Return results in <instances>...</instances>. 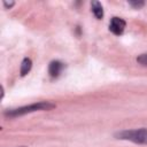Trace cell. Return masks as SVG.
I'll list each match as a JSON object with an SVG mask.
<instances>
[{
  "label": "cell",
  "mask_w": 147,
  "mask_h": 147,
  "mask_svg": "<svg viewBox=\"0 0 147 147\" xmlns=\"http://www.w3.org/2000/svg\"><path fill=\"white\" fill-rule=\"evenodd\" d=\"M54 107H55V105H53L48 101H41V102H37V103H32L29 106H24V107L8 110L5 113V115L8 117H17V116H22V115L30 114V113L38 111V110H49V109H53Z\"/></svg>",
  "instance_id": "1"
},
{
  "label": "cell",
  "mask_w": 147,
  "mask_h": 147,
  "mask_svg": "<svg viewBox=\"0 0 147 147\" xmlns=\"http://www.w3.org/2000/svg\"><path fill=\"white\" fill-rule=\"evenodd\" d=\"M115 137L121 140H129L136 144L147 145V129L123 130V131L115 133Z\"/></svg>",
  "instance_id": "2"
},
{
  "label": "cell",
  "mask_w": 147,
  "mask_h": 147,
  "mask_svg": "<svg viewBox=\"0 0 147 147\" xmlns=\"http://www.w3.org/2000/svg\"><path fill=\"white\" fill-rule=\"evenodd\" d=\"M125 25H126V23H125L124 20H122L119 17H113L111 21H110V24H109V30L114 34L119 36V34L123 33V31L125 29Z\"/></svg>",
  "instance_id": "3"
},
{
  "label": "cell",
  "mask_w": 147,
  "mask_h": 147,
  "mask_svg": "<svg viewBox=\"0 0 147 147\" xmlns=\"http://www.w3.org/2000/svg\"><path fill=\"white\" fill-rule=\"evenodd\" d=\"M64 69V64L60 61H52L48 67V72L52 77H59L62 70Z\"/></svg>",
  "instance_id": "4"
},
{
  "label": "cell",
  "mask_w": 147,
  "mask_h": 147,
  "mask_svg": "<svg viewBox=\"0 0 147 147\" xmlns=\"http://www.w3.org/2000/svg\"><path fill=\"white\" fill-rule=\"evenodd\" d=\"M92 11L94 14V16L98 20H101L103 17V9H102V5L99 1H93L92 2Z\"/></svg>",
  "instance_id": "5"
},
{
  "label": "cell",
  "mask_w": 147,
  "mask_h": 147,
  "mask_svg": "<svg viewBox=\"0 0 147 147\" xmlns=\"http://www.w3.org/2000/svg\"><path fill=\"white\" fill-rule=\"evenodd\" d=\"M31 68H32V61L29 57H25L21 64V76H25L31 70Z\"/></svg>",
  "instance_id": "6"
},
{
  "label": "cell",
  "mask_w": 147,
  "mask_h": 147,
  "mask_svg": "<svg viewBox=\"0 0 147 147\" xmlns=\"http://www.w3.org/2000/svg\"><path fill=\"white\" fill-rule=\"evenodd\" d=\"M137 61H138V63H140L141 65H147V53L139 55V56L137 57Z\"/></svg>",
  "instance_id": "7"
},
{
  "label": "cell",
  "mask_w": 147,
  "mask_h": 147,
  "mask_svg": "<svg viewBox=\"0 0 147 147\" xmlns=\"http://www.w3.org/2000/svg\"><path fill=\"white\" fill-rule=\"evenodd\" d=\"M129 3H130L132 7H134V8H141V7L145 5L144 1H130Z\"/></svg>",
  "instance_id": "8"
},
{
  "label": "cell",
  "mask_w": 147,
  "mask_h": 147,
  "mask_svg": "<svg viewBox=\"0 0 147 147\" xmlns=\"http://www.w3.org/2000/svg\"><path fill=\"white\" fill-rule=\"evenodd\" d=\"M3 5L7 7V8H10V7H13L14 6V2L11 1V2H7V1H3Z\"/></svg>",
  "instance_id": "9"
},
{
  "label": "cell",
  "mask_w": 147,
  "mask_h": 147,
  "mask_svg": "<svg viewBox=\"0 0 147 147\" xmlns=\"http://www.w3.org/2000/svg\"><path fill=\"white\" fill-rule=\"evenodd\" d=\"M20 147H26V146H20Z\"/></svg>",
  "instance_id": "10"
}]
</instances>
